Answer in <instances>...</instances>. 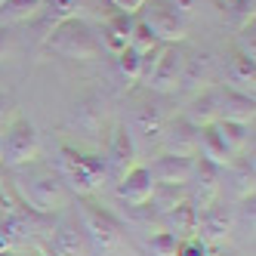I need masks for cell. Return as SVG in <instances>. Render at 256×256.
<instances>
[{"label": "cell", "mask_w": 256, "mask_h": 256, "mask_svg": "<svg viewBox=\"0 0 256 256\" xmlns=\"http://www.w3.org/2000/svg\"><path fill=\"white\" fill-rule=\"evenodd\" d=\"M19 170H25V173L16 176L12 188H16V194H19L22 207L46 213V216H52L62 207H68L71 194H68V186L59 176V170L46 167V164H38V160L25 164V167H19Z\"/></svg>", "instance_id": "6da1fadb"}, {"label": "cell", "mask_w": 256, "mask_h": 256, "mask_svg": "<svg viewBox=\"0 0 256 256\" xmlns=\"http://www.w3.org/2000/svg\"><path fill=\"white\" fill-rule=\"evenodd\" d=\"M52 232V216L16 207L0 219V256L6 253H44L40 247L46 244V238Z\"/></svg>", "instance_id": "7a4b0ae2"}, {"label": "cell", "mask_w": 256, "mask_h": 256, "mask_svg": "<svg viewBox=\"0 0 256 256\" xmlns=\"http://www.w3.org/2000/svg\"><path fill=\"white\" fill-rule=\"evenodd\" d=\"M59 176L65 179V186L80 198H93L96 192L105 188L108 182V167L102 154H86L78 152L74 145H62L59 148Z\"/></svg>", "instance_id": "3957f363"}, {"label": "cell", "mask_w": 256, "mask_h": 256, "mask_svg": "<svg viewBox=\"0 0 256 256\" xmlns=\"http://www.w3.org/2000/svg\"><path fill=\"white\" fill-rule=\"evenodd\" d=\"M46 50H52L62 59H80V62H86V59H96L99 52H102V44H99L96 28L90 25V22H84L80 16H74V19H65L56 28H50Z\"/></svg>", "instance_id": "277c9868"}, {"label": "cell", "mask_w": 256, "mask_h": 256, "mask_svg": "<svg viewBox=\"0 0 256 256\" xmlns=\"http://www.w3.org/2000/svg\"><path fill=\"white\" fill-rule=\"evenodd\" d=\"M80 232L96 253H114L124 244V226L93 200H80Z\"/></svg>", "instance_id": "5b68a950"}, {"label": "cell", "mask_w": 256, "mask_h": 256, "mask_svg": "<svg viewBox=\"0 0 256 256\" xmlns=\"http://www.w3.org/2000/svg\"><path fill=\"white\" fill-rule=\"evenodd\" d=\"M6 136H0L4 139V164L12 170H19L25 167V164L31 160H38V152H40V139H38V130H34V124L25 120L16 114L12 124L4 130Z\"/></svg>", "instance_id": "8992f818"}, {"label": "cell", "mask_w": 256, "mask_h": 256, "mask_svg": "<svg viewBox=\"0 0 256 256\" xmlns=\"http://www.w3.org/2000/svg\"><path fill=\"white\" fill-rule=\"evenodd\" d=\"M142 12V22L152 28V34L160 44H182L188 34V22L179 19V12L170 6V0H145Z\"/></svg>", "instance_id": "52a82bcc"}, {"label": "cell", "mask_w": 256, "mask_h": 256, "mask_svg": "<svg viewBox=\"0 0 256 256\" xmlns=\"http://www.w3.org/2000/svg\"><path fill=\"white\" fill-rule=\"evenodd\" d=\"M219 194H222V170L213 167L210 160L198 158L192 182H188V204L200 213V210H207L210 204H216Z\"/></svg>", "instance_id": "ba28073f"}, {"label": "cell", "mask_w": 256, "mask_h": 256, "mask_svg": "<svg viewBox=\"0 0 256 256\" xmlns=\"http://www.w3.org/2000/svg\"><path fill=\"white\" fill-rule=\"evenodd\" d=\"M139 164L136 158V139L126 126H118L114 136H112V145H108V154H105V167H108V182H118L130 173Z\"/></svg>", "instance_id": "9c48e42d"}, {"label": "cell", "mask_w": 256, "mask_h": 256, "mask_svg": "<svg viewBox=\"0 0 256 256\" xmlns=\"http://www.w3.org/2000/svg\"><path fill=\"white\" fill-rule=\"evenodd\" d=\"M232 228H234V213H232V207L226 204V200H216V204H210L207 210L198 213V232H200L198 238L207 247L226 244V238L232 234Z\"/></svg>", "instance_id": "30bf717a"}, {"label": "cell", "mask_w": 256, "mask_h": 256, "mask_svg": "<svg viewBox=\"0 0 256 256\" xmlns=\"http://www.w3.org/2000/svg\"><path fill=\"white\" fill-rule=\"evenodd\" d=\"M182 65H186L182 44H167L154 65V74L148 78L145 86H152L154 93H173V90H179V80H182Z\"/></svg>", "instance_id": "8fae6325"}, {"label": "cell", "mask_w": 256, "mask_h": 256, "mask_svg": "<svg viewBox=\"0 0 256 256\" xmlns=\"http://www.w3.org/2000/svg\"><path fill=\"white\" fill-rule=\"evenodd\" d=\"M216 90V120H232V124H250L256 118V102L253 96L241 93L234 86H213Z\"/></svg>", "instance_id": "7c38bea8"}, {"label": "cell", "mask_w": 256, "mask_h": 256, "mask_svg": "<svg viewBox=\"0 0 256 256\" xmlns=\"http://www.w3.org/2000/svg\"><path fill=\"white\" fill-rule=\"evenodd\" d=\"M86 238L74 219H59L52 222V232L46 238V256H84Z\"/></svg>", "instance_id": "4fadbf2b"}, {"label": "cell", "mask_w": 256, "mask_h": 256, "mask_svg": "<svg viewBox=\"0 0 256 256\" xmlns=\"http://www.w3.org/2000/svg\"><path fill=\"white\" fill-rule=\"evenodd\" d=\"M198 126L188 124L186 118H176L170 124H164V148H167V154L173 158H198Z\"/></svg>", "instance_id": "5bb4252c"}, {"label": "cell", "mask_w": 256, "mask_h": 256, "mask_svg": "<svg viewBox=\"0 0 256 256\" xmlns=\"http://www.w3.org/2000/svg\"><path fill=\"white\" fill-rule=\"evenodd\" d=\"M152 192H154V176L145 164H136V167L118 182V198L126 200L130 207H145Z\"/></svg>", "instance_id": "9a60e30c"}, {"label": "cell", "mask_w": 256, "mask_h": 256, "mask_svg": "<svg viewBox=\"0 0 256 256\" xmlns=\"http://www.w3.org/2000/svg\"><path fill=\"white\" fill-rule=\"evenodd\" d=\"M152 176L158 186H188L192 173H194V158H173V154H160L152 160Z\"/></svg>", "instance_id": "2e32d148"}, {"label": "cell", "mask_w": 256, "mask_h": 256, "mask_svg": "<svg viewBox=\"0 0 256 256\" xmlns=\"http://www.w3.org/2000/svg\"><path fill=\"white\" fill-rule=\"evenodd\" d=\"M198 154L204 158V160H210L213 167H219V170H226L228 164H234V154H232V148L226 145V139L219 136L216 124L200 126V133H198Z\"/></svg>", "instance_id": "e0dca14e"}, {"label": "cell", "mask_w": 256, "mask_h": 256, "mask_svg": "<svg viewBox=\"0 0 256 256\" xmlns=\"http://www.w3.org/2000/svg\"><path fill=\"white\" fill-rule=\"evenodd\" d=\"M133 25H136V16H126V12H114L112 19H108L105 25H102V38H99V44L108 50V52H124L126 46H130V34H133Z\"/></svg>", "instance_id": "ac0fdd59"}, {"label": "cell", "mask_w": 256, "mask_h": 256, "mask_svg": "<svg viewBox=\"0 0 256 256\" xmlns=\"http://www.w3.org/2000/svg\"><path fill=\"white\" fill-rule=\"evenodd\" d=\"M164 219V232H170L173 238L179 241H186V238H194L198 234V210L188 204V200H182L179 207H173Z\"/></svg>", "instance_id": "d6986e66"}, {"label": "cell", "mask_w": 256, "mask_h": 256, "mask_svg": "<svg viewBox=\"0 0 256 256\" xmlns=\"http://www.w3.org/2000/svg\"><path fill=\"white\" fill-rule=\"evenodd\" d=\"M213 74V59H210V52H186V65H182V80L179 86L182 90H198V86H204Z\"/></svg>", "instance_id": "ffe728a7"}, {"label": "cell", "mask_w": 256, "mask_h": 256, "mask_svg": "<svg viewBox=\"0 0 256 256\" xmlns=\"http://www.w3.org/2000/svg\"><path fill=\"white\" fill-rule=\"evenodd\" d=\"M188 124H194L198 130L200 126H210V124H216V90L210 86V90H204V93H198L192 102H188V112L182 114Z\"/></svg>", "instance_id": "44dd1931"}, {"label": "cell", "mask_w": 256, "mask_h": 256, "mask_svg": "<svg viewBox=\"0 0 256 256\" xmlns=\"http://www.w3.org/2000/svg\"><path fill=\"white\" fill-rule=\"evenodd\" d=\"M182 200H188V186H158L154 182V192L148 198V204H152L154 216H167Z\"/></svg>", "instance_id": "7402d4cb"}, {"label": "cell", "mask_w": 256, "mask_h": 256, "mask_svg": "<svg viewBox=\"0 0 256 256\" xmlns=\"http://www.w3.org/2000/svg\"><path fill=\"white\" fill-rule=\"evenodd\" d=\"M219 136L226 139V145L232 148V154L244 152L247 145H253V126L250 124H232V120H216Z\"/></svg>", "instance_id": "603a6c76"}, {"label": "cell", "mask_w": 256, "mask_h": 256, "mask_svg": "<svg viewBox=\"0 0 256 256\" xmlns=\"http://www.w3.org/2000/svg\"><path fill=\"white\" fill-rule=\"evenodd\" d=\"M80 10V0H40V16L46 28H56L65 19H74Z\"/></svg>", "instance_id": "cb8c5ba5"}, {"label": "cell", "mask_w": 256, "mask_h": 256, "mask_svg": "<svg viewBox=\"0 0 256 256\" xmlns=\"http://www.w3.org/2000/svg\"><path fill=\"white\" fill-rule=\"evenodd\" d=\"M232 170V192L238 200L253 198V158H244L238 164H228Z\"/></svg>", "instance_id": "d4e9b609"}, {"label": "cell", "mask_w": 256, "mask_h": 256, "mask_svg": "<svg viewBox=\"0 0 256 256\" xmlns=\"http://www.w3.org/2000/svg\"><path fill=\"white\" fill-rule=\"evenodd\" d=\"M136 130L148 142L160 139V133H164V114H160L158 105H139V112H136Z\"/></svg>", "instance_id": "484cf974"}, {"label": "cell", "mask_w": 256, "mask_h": 256, "mask_svg": "<svg viewBox=\"0 0 256 256\" xmlns=\"http://www.w3.org/2000/svg\"><path fill=\"white\" fill-rule=\"evenodd\" d=\"M40 12V0H6L0 6V25H10V22H25L31 16Z\"/></svg>", "instance_id": "4316f807"}, {"label": "cell", "mask_w": 256, "mask_h": 256, "mask_svg": "<svg viewBox=\"0 0 256 256\" xmlns=\"http://www.w3.org/2000/svg\"><path fill=\"white\" fill-rule=\"evenodd\" d=\"M228 78L234 80V84H241L244 90L241 93H247V96H253V78H256V59H250V56H244V52H238V56L232 59V65H228Z\"/></svg>", "instance_id": "83f0119b"}, {"label": "cell", "mask_w": 256, "mask_h": 256, "mask_svg": "<svg viewBox=\"0 0 256 256\" xmlns=\"http://www.w3.org/2000/svg\"><path fill=\"white\" fill-rule=\"evenodd\" d=\"M118 68H120V74L126 80H139V68H142V52L133 50V46H126L124 52H118Z\"/></svg>", "instance_id": "f1b7e54d"}, {"label": "cell", "mask_w": 256, "mask_h": 256, "mask_svg": "<svg viewBox=\"0 0 256 256\" xmlns=\"http://www.w3.org/2000/svg\"><path fill=\"white\" fill-rule=\"evenodd\" d=\"M179 253V238H173L170 232H158L148 241V256H176Z\"/></svg>", "instance_id": "f546056e"}, {"label": "cell", "mask_w": 256, "mask_h": 256, "mask_svg": "<svg viewBox=\"0 0 256 256\" xmlns=\"http://www.w3.org/2000/svg\"><path fill=\"white\" fill-rule=\"evenodd\" d=\"M160 40L152 34V28L145 25L142 19H136V25H133V34H130V46L133 50H139V52H145V50H152V46H158Z\"/></svg>", "instance_id": "4dcf8cb0"}, {"label": "cell", "mask_w": 256, "mask_h": 256, "mask_svg": "<svg viewBox=\"0 0 256 256\" xmlns=\"http://www.w3.org/2000/svg\"><path fill=\"white\" fill-rule=\"evenodd\" d=\"M176 256H210V247L200 241V238H186V241H179V253Z\"/></svg>", "instance_id": "1f68e13d"}, {"label": "cell", "mask_w": 256, "mask_h": 256, "mask_svg": "<svg viewBox=\"0 0 256 256\" xmlns=\"http://www.w3.org/2000/svg\"><path fill=\"white\" fill-rule=\"evenodd\" d=\"M253 34H256V28H253V22L250 25H244L241 28V40H238V46H241V50H238V52H244V56H256V38H253Z\"/></svg>", "instance_id": "d6a6232c"}, {"label": "cell", "mask_w": 256, "mask_h": 256, "mask_svg": "<svg viewBox=\"0 0 256 256\" xmlns=\"http://www.w3.org/2000/svg\"><path fill=\"white\" fill-rule=\"evenodd\" d=\"M12 118H16V108H12V99H10V96H4V93H0V133H4L6 126L12 124Z\"/></svg>", "instance_id": "836d02e7"}, {"label": "cell", "mask_w": 256, "mask_h": 256, "mask_svg": "<svg viewBox=\"0 0 256 256\" xmlns=\"http://www.w3.org/2000/svg\"><path fill=\"white\" fill-rule=\"evenodd\" d=\"M170 6L179 12V19H182V22H188L192 16H194V0H170Z\"/></svg>", "instance_id": "e575fe53"}, {"label": "cell", "mask_w": 256, "mask_h": 256, "mask_svg": "<svg viewBox=\"0 0 256 256\" xmlns=\"http://www.w3.org/2000/svg\"><path fill=\"white\" fill-rule=\"evenodd\" d=\"M118 6V12H126V16H139V10L145 6V0H112Z\"/></svg>", "instance_id": "d590c367"}, {"label": "cell", "mask_w": 256, "mask_h": 256, "mask_svg": "<svg viewBox=\"0 0 256 256\" xmlns=\"http://www.w3.org/2000/svg\"><path fill=\"white\" fill-rule=\"evenodd\" d=\"M10 50H12V40H10V31L0 25V62H4L10 56Z\"/></svg>", "instance_id": "8d00e7d4"}, {"label": "cell", "mask_w": 256, "mask_h": 256, "mask_svg": "<svg viewBox=\"0 0 256 256\" xmlns=\"http://www.w3.org/2000/svg\"><path fill=\"white\" fill-rule=\"evenodd\" d=\"M210 256H238V253L228 250V247H216V250H210Z\"/></svg>", "instance_id": "74e56055"}, {"label": "cell", "mask_w": 256, "mask_h": 256, "mask_svg": "<svg viewBox=\"0 0 256 256\" xmlns=\"http://www.w3.org/2000/svg\"><path fill=\"white\" fill-rule=\"evenodd\" d=\"M0 164H4V139H0Z\"/></svg>", "instance_id": "f35d334b"}, {"label": "cell", "mask_w": 256, "mask_h": 256, "mask_svg": "<svg viewBox=\"0 0 256 256\" xmlns=\"http://www.w3.org/2000/svg\"><path fill=\"white\" fill-rule=\"evenodd\" d=\"M6 256H31V253H6Z\"/></svg>", "instance_id": "ab89813d"}, {"label": "cell", "mask_w": 256, "mask_h": 256, "mask_svg": "<svg viewBox=\"0 0 256 256\" xmlns=\"http://www.w3.org/2000/svg\"><path fill=\"white\" fill-rule=\"evenodd\" d=\"M34 256H46V253H34Z\"/></svg>", "instance_id": "60d3db41"}, {"label": "cell", "mask_w": 256, "mask_h": 256, "mask_svg": "<svg viewBox=\"0 0 256 256\" xmlns=\"http://www.w3.org/2000/svg\"><path fill=\"white\" fill-rule=\"evenodd\" d=\"M4 4H6V0H0V6H4Z\"/></svg>", "instance_id": "b9f144b4"}]
</instances>
